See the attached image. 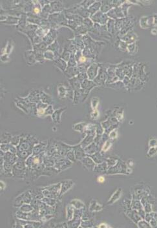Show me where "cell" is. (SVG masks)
I'll use <instances>...</instances> for the list:
<instances>
[{"label":"cell","mask_w":157,"mask_h":228,"mask_svg":"<svg viewBox=\"0 0 157 228\" xmlns=\"http://www.w3.org/2000/svg\"><path fill=\"white\" fill-rule=\"evenodd\" d=\"M138 227L140 228H147V227H150V225L148 224V223L146 222L145 221H141L138 223Z\"/></svg>","instance_id":"cell-2"},{"label":"cell","mask_w":157,"mask_h":228,"mask_svg":"<svg viewBox=\"0 0 157 228\" xmlns=\"http://www.w3.org/2000/svg\"><path fill=\"white\" fill-rule=\"evenodd\" d=\"M98 181L100 183H103L105 181V178L103 176H100L98 178Z\"/></svg>","instance_id":"cell-3"},{"label":"cell","mask_w":157,"mask_h":228,"mask_svg":"<svg viewBox=\"0 0 157 228\" xmlns=\"http://www.w3.org/2000/svg\"><path fill=\"white\" fill-rule=\"evenodd\" d=\"M121 194H122V189H119L117 191L113 194L112 197H111V198H110V200H109V202H108V204H113V203L115 202V201H116V200L120 198Z\"/></svg>","instance_id":"cell-1"}]
</instances>
